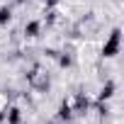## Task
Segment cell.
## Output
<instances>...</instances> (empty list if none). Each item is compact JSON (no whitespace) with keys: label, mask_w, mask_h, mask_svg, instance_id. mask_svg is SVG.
Segmentation results:
<instances>
[{"label":"cell","mask_w":124,"mask_h":124,"mask_svg":"<svg viewBox=\"0 0 124 124\" xmlns=\"http://www.w3.org/2000/svg\"><path fill=\"white\" fill-rule=\"evenodd\" d=\"M102 54H105L107 58H112V56H117V54H119V29H114V32H112L109 41L102 46Z\"/></svg>","instance_id":"1"},{"label":"cell","mask_w":124,"mask_h":124,"mask_svg":"<svg viewBox=\"0 0 124 124\" xmlns=\"http://www.w3.org/2000/svg\"><path fill=\"white\" fill-rule=\"evenodd\" d=\"M24 32H27L29 37H37V32H39V24H37V22H29V24L24 27Z\"/></svg>","instance_id":"2"},{"label":"cell","mask_w":124,"mask_h":124,"mask_svg":"<svg viewBox=\"0 0 124 124\" xmlns=\"http://www.w3.org/2000/svg\"><path fill=\"white\" fill-rule=\"evenodd\" d=\"M8 20H10V10L8 8H0V24H5Z\"/></svg>","instance_id":"4"},{"label":"cell","mask_w":124,"mask_h":124,"mask_svg":"<svg viewBox=\"0 0 124 124\" xmlns=\"http://www.w3.org/2000/svg\"><path fill=\"white\" fill-rule=\"evenodd\" d=\"M112 90H114V85H112V83H107V85L102 88V93H100V97H102V100H105V97H109V95H112Z\"/></svg>","instance_id":"3"}]
</instances>
